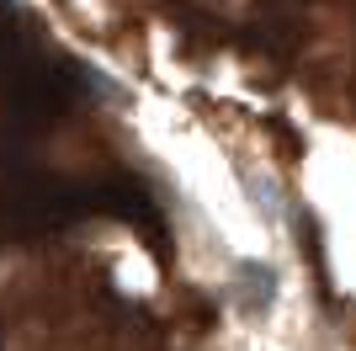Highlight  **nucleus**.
Listing matches in <instances>:
<instances>
[{"label":"nucleus","mask_w":356,"mask_h":351,"mask_svg":"<svg viewBox=\"0 0 356 351\" xmlns=\"http://www.w3.org/2000/svg\"><path fill=\"white\" fill-rule=\"evenodd\" d=\"M277 304H282V272H277V261L261 256V250H245L234 261V272H229V309L245 325H266L277 314Z\"/></svg>","instance_id":"f257e3e1"}]
</instances>
